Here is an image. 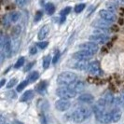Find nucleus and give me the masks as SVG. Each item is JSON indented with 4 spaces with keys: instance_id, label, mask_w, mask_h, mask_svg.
Returning <instances> with one entry per match:
<instances>
[{
    "instance_id": "11",
    "label": "nucleus",
    "mask_w": 124,
    "mask_h": 124,
    "mask_svg": "<svg viewBox=\"0 0 124 124\" xmlns=\"http://www.w3.org/2000/svg\"><path fill=\"white\" fill-rule=\"evenodd\" d=\"M94 101V97L90 93H82L78 97V102L84 104H92Z\"/></svg>"
},
{
    "instance_id": "41",
    "label": "nucleus",
    "mask_w": 124,
    "mask_h": 124,
    "mask_svg": "<svg viewBox=\"0 0 124 124\" xmlns=\"http://www.w3.org/2000/svg\"><path fill=\"white\" fill-rule=\"evenodd\" d=\"M17 123H18V124H23V123H22V122H19V121L17 122Z\"/></svg>"
},
{
    "instance_id": "13",
    "label": "nucleus",
    "mask_w": 124,
    "mask_h": 124,
    "mask_svg": "<svg viewBox=\"0 0 124 124\" xmlns=\"http://www.w3.org/2000/svg\"><path fill=\"white\" fill-rule=\"evenodd\" d=\"M110 114H111V120L113 122H118V121H119L120 118H121V116H122V112L118 107L117 108H114L110 112Z\"/></svg>"
},
{
    "instance_id": "17",
    "label": "nucleus",
    "mask_w": 124,
    "mask_h": 124,
    "mask_svg": "<svg viewBox=\"0 0 124 124\" xmlns=\"http://www.w3.org/2000/svg\"><path fill=\"white\" fill-rule=\"evenodd\" d=\"M88 67H89V63L87 62V61H78V62H76L74 65V68L80 70V71L88 70Z\"/></svg>"
},
{
    "instance_id": "30",
    "label": "nucleus",
    "mask_w": 124,
    "mask_h": 124,
    "mask_svg": "<svg viewBox=\"0 0 124 124\" xmlns=\"http://www.w3.org/2000/svg\"><path fill=\"white\" fill-rule=\"evenodd\" d=\"M60 55H61L60 51H56L55 54H54V56L52 57V63H53V64H55V63H57V62H58V60H59V58H60Z\"/></svg>"
},
{
    "instance_id": "19",
    "label": "nucleus",
    "mask_w": 124,
    "mask_h": 124,
    "mask_svg": "<svg viewBox=\"0 0 124 124\" xmlns=\"http://www.w3.org/2000/svg\"><path fill=\"white\" fill-rule=\"evenodd\" d=\"M115 105L119 107H123L124 108V93H120L118 95V97L116 98L115 100Z\"/></svg>"
},
{
    "instance_id": "6",
    "label": "nucleus",
    "mask_w": 124,
    "mask_h": 124,
    "mask_svg": "<svg viewBox=\"0 0 124 124\" xmlns=\"http://www.w3.org/2000/svg\"><path fill=\"white\" fill-rule=\"evenodd\" d=\"M99 15L103 20H106V21L109 22V23L115 22L116 19H117L114 12L111 11V10H109V9H101L99 12Z\"/></svg>"
},
{
    "instance_id": "9",
    "label": "nucleus",
    "mask_w": 124,
    "mask_h": 124,
    "mask_svg": "<svg viewBox=\"0 0 124 124\" xmlns=\"http://www.w3.org/2000/svg\"><path fill=\"white\" fill-rule=\"evenodd\" d=\"M92 56H93L92 53H90V52L83 50H79V51H78V52L73 54V57L75 59L78 60V61H87L90 58H92Z\"/></svg>"
},
{
    "instance_id": "37",
    "label": "nucleus",
    "mask_w": 124,
    "mask_h": 124,
    "mask_svg": "<svg viewBox=\"0 0 124 124\" xmlns=\"http://www.w3.org/2000/svg\"><path fill=\"white\" fill-rule=\"evenodd\" d=\"M37 52V47H33L30 49V54H36Z\"/></svg>"
},
{
    "instance_id": "7",
    "label": "nucleus",
    "mask_w": 124,
    "mask_h": 124,
    "mask_svg": "<svg viewBox=\"0 0 124 124\" xmlns=\"http://www.w3.org/2000/svg\"><path fill=\"white\" fill-rule=\"evenodd\" d=\"M1 51L4 52V54L6 55V57L9 58L11 54H12V42L10 41L9 37H6V40H5V43L4 45L1 47Z\"/></svg>"
},
{
    "instance_id": "15",
    "label": "nucleus",
    "mask_w": 124,
    "mask_h": 124,
    "mask_svg": "<svg viewBox=\"0 0 124 124\" xmlns=\"http://www.w3.org/2000/svg\"><path fill=\"white\" fill-rule=\"evenodd\" d=\"M93 25L96 26V28H99V29H105V30H108L109 28V25H110V23L107 22L106 20H100V21H96Z\"/></svg>"
},
{
    "instance_id": "34",
    "label": "nucleus",
    "mask_w": 124,
    "mask_h": 124,
    "mask_svg": "<svg viewBox=\"0 0 124 124\" xmlns=\"http://www.w3.org/2000/svg\"><path fill=\"white\" fill-rule=\"evenodd\" d=\"M106 7H107V8L109 9V10H115L116 8H117V5L116 4H114V3H107V5H106Z\"/></svg>"
},
{
    "instance_id": "22",
    "label": "nucleus",
    "mask_w": 124,
    "mask_h": 124,
    "mask_svg": "<svg viewBox=\"0 0 124 124\" xmlns=\"http://www.w3.org/2000/svg\"><path fill=\"white\" fill-rule=\"evenodd\" d=\"M21 32H22V27L20 25H16L15 27H13L12 31H11V35H12V37L14 38H16V37H19V35L21 34Z\"/></svg>"
},
{
    "instance_id": "21",
    "label": "nucleus",
    "mask_w": 124,
    "mask_h": 124,
    "mask_svg": "<svg viewBox=\"0 0 124 124\" xmlns=\"http://www.w3.org/2000/svg\"><path fill=\"white\" fill-rule=\"evenodd\" d=\"M20 17H21V14L17 11H13L9 14V19L11 21V23H16L20 20Z\"/></svg>"
},
{
    "instance_id": "36",
    "label": "nucleus",
    "mask_w": 124,
    "mask_h": 124,
    "mask_svg": "<svg viewBox=\"0 0 124 124\" xmlns=\"http://www.w3.org/2000/svg\"><path fill=\"white\" fill-rule=\"evenodd\" d=\"M40 122L41 124H47V120H46V118H45V116L44 115H40Z\"/></svg>"
},
{
    "instance_id": "12",
    "label": "nucleus",
    "mask_w": 124,
    "mask_h": 124,
    "mask_svg": "<svg viewBox=\"0 0 124 124\" xmlns=\"http://www.w3.org/2000/svg\"><path fill=\"white\" fill-rule=\"evenodd\" d=\"M68 87H70L72 90H74L76 93H79L84 90V88H85V83L82 82V81L77 80V81H75L74 83H72Z\"/></svg>"
},
{
    "instance_id": "29",
    "label": "nucleus",
    "mask_w": 124,
    "mask_h": 124,
    "mask_svg": "<svg viewBox=\"0 0 124 124\" xmlns=\"http://www.w3.org/2000/svg\"><path fill=\"white\" fill-rule=\"evenodd\" d=\"M85 8V4H78L75 7V12L76 13H80L82 12V10Z\"/></svg>"
},
{
    "instance_id": "1",
    "label": "nucleus",
    "mask_w": 124,
    "mask_h": 124,
    "mask_svg": "<svg viewBox=\"0 0 124 124\" xmlns=\"http://www.w3.org/2000/svg\"><path fill=\"white\" fill-rule=\"evenodd\" d=\"M78 80V76L73 72H62L57 77V83L61 86H70Z\"/></svg>"
},
{
    "instance_id": "5",
    "label": "nucleus",
    "mask_w": 124,
    "mask_h": 124,
    "mask_svg": "<svg viewBox=\"0 0 124 124\" xmlns=\"http://www.w3.org/2000/svg\"><path fill=\"white\" fill-rule=\"evenodd\" d=\"M71 106V103L69 102L68 99H63V98H60L57 100L55 103V107L58 111H66L68 110Z\"/></svg>"
},
{
    "instance_id": "16",
    "label": "nucleus",
    "mask_w": 124,
    "mask_h": 124,
    "mask_svg": "<svg viewBox=\"0 0 124 124\" xmlns=\"http://www.w3.org/2000/svg\"><path fill=\"white\" fill-rule=\"evenodd\" d=\"M50 33V26L49 25H44L43 27L40 29V31L38 33V39L39 40H42V39H45V37H47Z\"/></svg>"
},
{
    "instance_id": "4",
    "label": "nucleus",
    "mask_w": 124,
    "mask_h": 124,
    "mask_svg": "<svg viewBox=\"0 0 124 124\" xmlns=\"http://www.w3.org/2000/svg\"><path fill=\"white\" fill-rule=\"evenodd\" d=\"M79 49L83 50H86L88 52L92 53L93 55H94L99 50V47H98V45L95 42H85V43L79 45Z\"/></svg>"
},
{
    "instance_id": "35",
    "label": "nucleus",
    "mask_w": 124,
    "mask_h": 124,
    "mask_svg": "<svg viewBox=\"0 0 124 124\" xmlns=\"http://www.w3.org/2000/svg\"><path fill=\"white\" fill-rule=\"evenodd\" d=\"M41 17H42V12L41 11H37V13L35 16V22H38L41 19Z\"/></svg>"
},
{
    "instance_id": "27",
    "label": "nucleus",
    "mask_w": 124,
    "mask_h": 124,
    "mask_svg": "<svg viewBox=\"0 0 124 124\" xmlns=\"http://www.w3.org/2000/svg\"><path fill=\"white\" fill-rule=\"evenodd\" d=\"M46 86H47V83H46L45 81H42V82H40V83L37 85V92H43V91L46 90Z\"/></svg>"
},
{
    "instance_id": "40",
    "label": "nucleus",
    "mask_w": 124,
    "mask_h": 124,
    "mask_svg": "<svg viewBox=\"0 0 124 124\" xmlns=\"http://www.w3.org/2000/svg\"><path fill=\"white\" fill-rule=\"evenodd\" d=\"M4 84H5V79H2L1 82H0V87H3Z\"/></svg>"
},
{
    "instance_id": "10",
    "label": "nucleus",
    "mask_w": 124,
    "mask_h": 124,
    "mask_svg": "<svg viewBox=\"0 0 124 124\" xmlns=\"http://www.w3.org/2000/svg\"><path fill=\"white\" fill-rule=\"evenodd\" d=\"M88 72L92 75H99L101 74V68H100V64L97 61H93V62L89 63V67H88Z\"/></svg>"
},
{
    "instance_id": "26",
    "label": "nucleus",
    "mask_w": 124,
    "mask_h": 124,
    "mask_svg": "<svg viewBox=\"0 0 124 124\" xmlns=\"http://www.w3.org/2000/svg\"><path fill=\"white\" fill-rule=\"evenodd\" d=\"M17 81H18V79H17L16 78H11L10 80L7 83V88H8V89H10V88L14 87V86L17 84Z\"/></svg>"
},
{
    "instance_id": "42",
    "label": "nucleus",
    "mask_w": 124,
    "mask_h": 124,
    "mask_svg": "<svg viewBox=\"0 0 124 124\" xmlns=\"http://www.w3.org/2000/svg\"><path fill=\"white\" fill-rule=\"evenodd\" d=\"M3 124H8V123H3Z\"/></svg>"
},
{
    "instance_id": "25",
    "label": "nucleus",
    "mask_w": 124,
    "mask_h": 124,
    "mask_svg": "<svg viewBox=\"0 0 124 124\" xmlns=\"http://www.w3.org/2000/svg\"><path fill=\"white\" fill-rule=\"evenodd\" d=\"M23 63H24V57H20L18 59V61L15 63L14 67L15 68H20V67H22L23 65Z\"/></svg>"
},
{
    "instance_id": "24",
    "label": "nucleus",
    "mask_w": 124,
    "mask_h": 124,
    "mask_svg": "<svg viewBox=\"0 0 124 124\" xmlns=\"http://www.w3.org/2000/svg\"><path fill=\"white\" fill-rule=\"evenodd\" d=\"M50 62H51V57H50V55H47L43 60V68L44 69L49 68Z\"/></svg>"
},
{
    "instance_id": "20",
    "label": "nucleus",
    "mask_w": 124,
    "mask_h": 124,
    "mask_svg": "<svg viewBox=\"0 0 124 124\" xmlns=\"http://www.w3.org/2000/svg\"><path fill=\"white\" fill-rule=\"evenodd\" d=\"M45 10H46V12L48 13L49 15H51V14H53L54 11H55V7H54L53 4H51V3H48L45 6Z\"/></svg>"
},
{
    "instance_id": "28",
    "label": "nucleus",
    "mask_w": 124,
    "mask_h": 124,
    "mask_svg": "<svg viewBox=\"0 0 124 124\" xmlns=\"http://www.w3.org/2000/svg\"><path fill=\"white\" fill-rule=\"evenodd\" d=\"M28 82H29L28 80H24V81H23L22 83H20V84L18 85V87H17V92H22V91L27 86Z\"/></svg>"
},
{
    "instance_id": "18",
    "label": "nucleus",
    "mask_w": 124,
    "mask_h": 124,
    "mask_svg": "<svg viewBox=\"0 0 124 124\" xmlns=\"http://www.w3.org/2000/svg\"><path fill=\"white\" fill-rule=\"evenodd\" d=\"M33 97H34V92L29 90V91H26L25 93H23V94L21 97V101L22 102H28L31 99H33Z\"/></svg>"
},
{
    "instance_id": "2",
    "label": "nucleus",
    "mask_w": 124,
    "mask_h": 124,
    "mask_svg": "<svg viewBox=\"0 0 124 124\" xmlns=\"http://www.w3.org/2000/svg\"><path fill=\"white\" fill-rule=\"evenodd\" d=\"M91 114H92V111L90 108H88L86 106H80V107H78L73 112L72 118H73V120L76 122H82L89 118Z\"/></svg>"
},
{
    "instance_id": "31",
    "label": "nucleus",
    "mask_w": 124,
    "mask_h": 124,
    "mask_svg": "<svg viewBox=\"0 0 124 124\" xmlns=\"http://www.w3.org/2000/svg\"><path fill=\"white\" fill-rule=\"evenodd\" d=\"M70 11H71V8H70V7H67V8H63L62 11H61V16H62V17H65L67 14H69Z\"/></svg>"
},
{
    "instance_id": "8",
    "label": "nucleus",
    "mask_w": 124,
    "mask_h": 124,
    "mask_svg": "<svg viewBox=\"0 0 124 124\" xmlns=\"http://www.w3.org/2000/svg\"><path fill=\"white\" fill-rule=\"evenodd\" d=\"M90 39L93 42H95L96 44H105L108 41L109 37H108L107 35H105V34H96V33H94V35L90 37Z\"/></svg>"
},
{
    "instance_id": "39",
    "label": "nucleus",
    "mask_w": 124,
    "mask_h": 124,
    "mask_svg": "<svg viewBox=\"0 0 124 124\" xmlns=\"http://www.w3.org/2000/svg\"><path fill=\"white\" fill-rule=\"evenodd\" d=\"M33 64H34V62H31V63H29V65H28V66H27V67L25 68V70L27 71V70H28V69H29V68H31L32 66H33Z\"/></svg>"
},
{
    "instance_id": "33",
    "label": "nucleus",
    "mask_w": 124,
    "mask_h": 124,
    "mask_svg": "<svg viewBox=\"0 0 124 124\" xmlns=\"http://www.w3.org/2000/svg\"><path fill=\"white\" fill-rule=\"evenodd\" d=\"M27 2H28V0H16V4L20 8H23V6H25Z\"/></svg>"
},
{
    "instance_id": "23",
    "label": "nucleus",
    "mask_w": 124,
    "mask_h": 124,
    "mask_svg": "<svg viewBox=\"0 0 124 124\" xmlns=\"http://www.w3.org/2000/svg\"><path fill=\"white\" fill-rule=\"evenodd\" d=\"M38 78H39L38 72L34 71V72H31L30 75H29V77H28V81H29V82H35Z\"/></svg>"
},
{
    "instance_id": "3",
    "label": "nucleus",
    "mask_w": 124,
    "mask_h": 124,
    "mask_svg": "<svg viewBox=\"0 0 124 124\" xmlns=\"http://www.w3.org/2000/svg\"><path fill=\"white\" fill-rule=\"evenodd\" d=\"M56 94L57 96H59L60 98L63 99H71L76 97V95L78 93H76L74 90H72L68 86H64V87H59L56 90Z\"/></svg>"
},
{
    "instance_id": "14",
    "label": "nucleus",
    "mask_w": 124,
    "mask_h": 124,
    "mask_svg": "<svg viewBox=\"0 0 124 124\" xmlns=\"http://www.w3.org/2000/svg\"><path fill=\"white\" fill-rule=\"evenodd\" d=\"M102 99L105 102V104H106V106H112L113 104H115L114 95H113V93H109V92H107V93H105Z\"/></svg>"
},
{
    "instance_id": "38",
    "label": "nucleus",
    "mask_w": 124,
    "mask_h": 124,
    "mask_svg": "<svg viewBox=\"0 0 124 124\" xmlns=\"http://www.w3.org/2000/svg\"><path fill=\"white\" fill-rule=\"evenodd\" d=\"M115 1L119 5H124V0H115Z\"/></svg>"
},
{
    "instance_id": "32",
    "label": "nucleus",
    "mask_w": 124,
    "mask_h": 124,
    "mask_svg": "<svg viewBox=\"0 0 124 124\" xmlns=\"http://www.w3.org/2000/svg\"><path fill=\"white\" fill-rule=\"evenodd\" d=\"M48 45H49V42H48V41H42V42H39V43L37 44V47H38L39 49L43 50V49H45Z\"/></svg>"
}]
</instances>
